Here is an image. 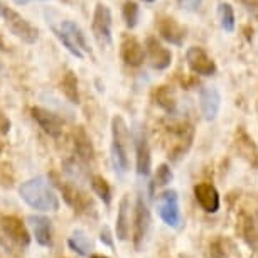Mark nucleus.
<instances>
[{
    "instance_id": "1",
    "label": "nucleus",
    "mask_w": 258,
    "mask_h": 258,
    "mask_svg": "<svg viewBox=\"0 0 258 258\" xmlns=\"http://www.w3.org/2000/svg\"><path fill=\"white\" fill-rule=\"evenodd\" d=\"M19 196L36 211L51 213L59 209V198L44 176L32 177L19 186Z\"/></svg>"
},
{
    "instance_id": "2",
    "label": "nucleus",
    "mask_w": 258,
    "mask_h": 258,
    "mask_svg": "<svg viewBox=\"0 0 258 258\" xmlns=\"http://www.w3.org/2000/svg\"><path fill=\"white\" fill-rule=\"evenodd\" d=\"M130 147L132 135L123 116L115 115L111 118V160L118 174L128 172L130 169Z\"/></svg>"
},
{
    "instance_id": "3",
    "label": "nucleus",
    "mask_w": 258,
    "mask_h": 258,
    "mask_svg": "<svg viewBox=\"0 0 258 258\" xmlns=\"http://www.w3.org/2000/svg\"><path fill=\"white\" fill-rule=\"evenodd\" d=\"M52 32L59 39V42L78 59H83L86 52H91L85 32L73 21H61L59 26H52Z\"/></svg>"
},
{
    "instance_id": "4",
    "label": "nucleus",
    "mask_w": 258,
    "mask_h": 258,
    "mask_svg": "<svg viewBox=\"0 0 258 258\" xmlns=\"http://www.w3.org/2000/svg\"><path fill=\"white\" fill-rule=\"evenodd\" d=\"M4 21L9 31L12 32V36H16L19 41L26 42V44H34L39 39V29L32 26L26 17H22L21 14L16 12L14 9L6 7L2 14Z\"/></svg>"
},
{
    "instance_id": "5",
    "label": "nucleus",
    "mask_w": 258,
    "mask_h": 258,
    "mask_svg": "<svg viewBox=\"0 0 258 258\" xmlns=\"http://www.w3.org/2000/svg\"><path fill=\"white\" fill-rule=\"evenodd\" d=\"M150 226H152V218H150L149 206L144 196H139L134 211V246L137 251H142L145 241L149 238Z\"/></svg>"
},
{
    "instance_id": "6",
    "label": "nucleus",
    "mask_w": 258,
    "mask_h": 258,
    "mask_svg": "<svg viewBox=\"0 0 258 258\" xmlns=\"http://www.w3.org/2000/svg\"><path fill=\"white\" fill-rule=\"evenodd\" d=\"M111 26H113V17L111 11L105 4H98L93 12V21H91V31L93 37L100 46H111L113 44V36H111Z\"/></svg>"
},
{
    "instance_id": "7",
    "label": "nucleus",
    "mask_w": 258,
    "mask_h": 258,
    "mask_svg": "<svg viewBox=\"0 0 258 258\" xmlns=\"http://www.w3.org/2000/svg\"><path fill=\"white\" fill-rule=\"evenodd\" d=\"M56 186L59 187V191L62 194V199L70 208H73V211L78 214H90L95 213V203L88 194L83 191L81 187L75 186L71 182H56Z\"/></svg>"
},
{
    "instance_id": "8",
    "label": "nucleus",
    "mask_w": 258,
    "mask_h": 258,
    "mask_svg": "<svg viewBox=\"0 0 258 258\" xmlns=\"http://www.w3.org/2000/svg\"><path fill=\"white\" fill-rule=\"evenodd\" d=\"M157 213L165 225L170 228H179L182 223L181 209H179V196L174 189H167L159 194L157 199Z\"/></svg>"
},
{
    "instance_id": "9",
    "label": "nucleus",
    "mask_w": 258,
    "mask_h": 258,
    "mask_svg": "<svg viewBox=\"0 0 258 258\" xmlns=\"http://www.w3.org/2000/svg\"><path fill=\"white\" fill-rule=\"evenodd\" d=\"M31 115L34 121L41 126L42 132L47 134L52 139H59L62 134V120L57 116V113L54 111L42 108V106H32L31 108Z\"/></svg>"
},
{
    "instance_id": "10",
    "label": "nucleus",
    "mask_w": 258,
    "mask_h": 258,
    "mask_svg": "<svg viewBox=\"0 0 258 258\" xmlns=\"http://www.w3.org/2000/svg\"><path fill=\"white\" fill-rule=\"evenodd\" d=\"M186 59L191 71L196 73V75L213 76L216 73V64H214L213 57L208 56V52L203 47H189Z\"/></svg>"
},
{
    "instance_id": "11",
    "label": "nucleus",
    "mask_w": 258,
    "mask_h": 258,
    "mask_svg": "<svg viewBox=\"0 0 258 258\" xmlns=\"http://www.w3.org/2000/svg\"><path fill=\"white\" fill-rule=\"evenodd\" d=\"M157 31L164 41L170 42L174 46H182L186 39V27L181 26L174 17L164 16L157 19Z\"/></svg>"
},
{
    "instance_id": "12",
    "label": "nucleus",
    "mask_w": 258,
    "mask_h": 258,
    "mask_svg": "<svg viewBox=\"0 0 258 258\" xmlns=\"http://www.w3.org/2000/svg\"><path fill=\"white\" fill-rule=\"evenodd\" d=\"M145 52H147L149 62L154 70L157 71H164L167 70L172 62V52H170L167 47H164L155 37H149L145 41Z\"/></svg>"
},
{
    "instance_id": "13",
    "label": "nucleus",
    "mask_w": 258,
    "mask_h": 258,
    "mask_svg": "<svg viewBox=\"0 0 258 258\" xmlns=\"http://www.w3.org/2000/svg\"><path fill=\"white\" fill-rule=\"evenodd\" d=\"M199 106H201L203 118L213 121L220 113L221 108V95L214 86H203L199 91Z\"/></svg>"
},
{
    "instance_id": "14",
    "label": "nucleus",
    "mask_w": 258,
    "mask_h": 258,
    "mask_svg": "<svg viewBox=\"0 0 258 258\" xmlns=\"http://www.w3.org/2000/svg\"><path fill=\"white\" fill-rule=\"evenodd\" d=\"M2 228L4 233L11 238L19 246L26 248L31 245V233L24 225V221L17 216H4L2 218Z\"/></svg>"
},
{
    "instance_id": "15",
    "label": "nucleus",
    "mask_w": 258,
    "mask_h": 258,
    "mask_svg": "<svg viewBox=\"0 0 258 258\" xmlns=\"http://www.w3.org/2000/svg\"><path fill=\"white\" fill-rule=\"evenodd\" d=\"M120 54H121V59L125 61V64L126 66H132V68L142 66L144 61H145V57H147L145 47L132 36L123 37V41H121V46H120Z\"/></svg>"
},
{
    "instance_id": "16",
    "label": "nucleus",
    "mask_w": 258,
    "mask_h": 258,
    "mask_svg": "<svg viewBox=\"0 0 258 258\" xmlns=\"http://www.w3.org/2000/svg\"><path fill=\"white\" fill-rule=\"evenodd\" d=\"M194 198H196V201L199 203V206H201L206 213H218V209H220V192L216 191V187L213 186V184L209 182H201L198 184L196 187H194Z\"/></svg>"
},
{
    "instance_id": "17",
    "label": "nucleus",
    "mask_w": 258,
    "mask_h": 258,
    "mask_svg": "<svg viewBox=\"0 0 258 258\" xmlns=\"http://www.w3.org/2000/svg\"><path fill=\"white\" fill-rule=\"evenodd\" d=\"M29 225L32 228L34 238L41 246H51L52 245V226L51 220L41 214H32L27 218Z\"/></svg>"
},
{
    "instance_id": "18",
    "label": "nucleus",
    "mask_w": 258,
    "mask_h": 258,
    "mask_svg": "<svg viewBox=\"0 0 258 258\" xmlns=\"http://www.w3.org/2000/svg\"><path fill=\"white\" fill-rule=\"evenodd\" d=\"M235 147L238 154L246 160L248 164H251L253 167L258 169V147L250 135H248L243 128H238L236 137H235Z\"/></svg>"
},
{
    "instance_id": "19",
    "label": "nucleus",
    "mask_w": 258,
    "mask_h": 258,
    "mask_svg": "<svg viewBox=\"0 0 258 258\" xmlns=\"http://www.w3.org/2000/svg\"><path fill=\"white\" fill-rule=\"evenodd\" d=\"M135 154H137V174L147 177L150 174V167H152V157H150L149 140L144 130H140L137 140H135Z\"/></svg>"
},
{
    "instance_id": "20",
    "label": "nucleus",
    "mask_w": 258,
    "mask_h": 258,
    "mask_svg": "<svg viewBox=\"0 0 258 258\" xmlns=\"http://www.w3.org/2000/svg\"><path fill=\"white\" fill-rule=\"evenodd\" d=\"M115 233L120 241H126L130 236V199H128V194H125L118 204Z\"/></svg>"
},
{
    "instance_id": "21",
    "label": "nucleus",
    "mask_w": 258,
    "mask_h": 258,
    "mask_svg": "<svg viewBox=\"0 0 258 258\" xmlns=\"http://www.w3.org/2000/svg\"><path fill=\"white\" fill-rule=\"evenodd\" d=\"M75 155L85 164H88L95 157L93 144H91L90 135L86 134V130L83 126H78L75 132Z\"/></svg>"
},
{
    "instance_id": "22",
    "label": "nucleus",
    "mask_w": 258,
    "mask_h": 258,
    "mask_svg": "<svg viewBox=\"0 0 258 258\" xmlns=\"http://www.w3.org/2000/svg\"><path fill=\"white\" fill-rule=\"evenodd\" d=\"M243 240L251 250H258V213L245 214L241 220Z\"/></svg>"
},
{
    "instance_id": "23",
    "label": "nucleus",
    "mask_w": 258,
    "mask_h": 258,
    "mask_svg": "<svg viewBox=\"0 0 258 258\" xmlns=\"http://www.w3.org/2000/svg\"><path fill=\"white\" fill-rule=\"evenodd\" d=\"M68 246L80 256H90L93 250V243L83 230H75L71 233V236L68 238Z\"/></svg>"
},
{
    "instance_id": "24",
    "label": "nucleus",
    "mask_w": 258,
    "mask_h": 258,
    "mask_svg": "<svg viewBox=\"0 0 258 258\" xmlns=\"http://www.w3.org/2000/svg\"><path fill=\"white\" fill-rule=\"evenodd\" d=\"M61 91L66 96L70 103H80V90H78V78L73 71L64 73L61 80Z\"/></svg>"
},
{
    "instance_id": "25",
    "label": "nucleus",
    "mask_w": 258,
    "mask_h": 258,
    "mask_svg": "<svg viewBox=\"0 0 258 258\" xmlns=\"http://www.w3.org/2000/svg\"><path fill=\"white\" fill-rule=\"evenodd\" d=\"M90 184H91V189H93V192L98 196L101 201H103L106 206H110L111 203V187L110 184L106 182V179L103 176H91L90 179Z\"/></svg>"
},
{
    "instance_id": "26",
    "label": "nucleus",
    "mask_w": 258,
    "mask_h": 258,
    "mask_svg": "<svg viewBox=\"0 0 258 258\" xmlns=\"http://www.w3.org/2000/svg\"><path fill=\"white\" fill-rule=\"evenodd\" d=\"M218 19H220L223 31H226V32L235 31V11H233V7L230 4L223 2L218 6Z\"/></svg>"
},
{
    "instance_id": "27",
    "label": "nucleus",
    "mask_w": 258,
    "mask_h": 258,
    "mask_svg": "<svg viewBox=\"0 0 258 258\" xmlns=\"http://www.w3.org/2000/svg\"><path fill=\"white\" fill-rule=\"evenodd\" d=\"M155 100H157V105L162 106L169 113L176 110V96H174V91L169 86H160V88H157V91H155Z\"/></svg>"
},
{
    "instance_id": "28",
    "label": "nucleus",
    "mask_w": 258,
    "mask_h": 258,
    "mask_svg": "<svg viewBox=\"0 0 258 258\" xmlns=\"http://www.w3.org/2000/svg\"><path fill=\"white\" fill-rule=\"evenodd\" d=\"M121 14H123V19H125V24L128 29H135L139 24V17H140V9L135 2H132V0H128V2L123 4V11H121Z\"/></svg>"
},
{
    "instance_id": "29",
    "label": "nucleus",
    "mask_w": 258,
    "mask_h": 258,
    "mask_svg": "<svg viewBox=\"0 0 258 258\" xmlns=\"http://www.w3.org/2000/svg\"><path fill=\"white\" fill-rule=\"evenodd\" d=\"M230 250L231 245L225 238H216L209 245V255H211V258H228L230 256Z\"/></svg>"
},
{
    "instance_id": "30",
    "label": "nucleus",
    "mask_w": 258,
    "mask_h": 258,
    "mask_svg": "<svg viewBox=\"0 0 258 258\" xmlns=\"http://www.w3.org/2000/svg\"><path fill=\"white\" fill-rule=\"evenodd\" d=\"M174 179V174L172 170L167 164H160L157 167V172H155V177H154V186L155 187H164L167 184L172 182Z\"/></svg>"
},
{
    "instance_id": "31",
    "label": "nucleus",
    "mask_w": 258,
    "mask_h": 258,
    "mask_svg": "<svg viewBox=\"0 0 258 258\" xmlns=\"http://www.w3.org/2000/svg\"><path fill=\"white\" fill-rule=\"evenodd\" d=\"M12 128V121L9 120V116L0 110V135H7Z\"/></svg>"
},
{
    "instance_id": "32",
    "label": "nucleus",
    "mask_w": 258,
    "mask_h": 258,
    "mask_svg": "<svg viewBox=\"0 0 258 258\" xmlns=\"http://www.w3.org/2000/svg\"><path fill=\"white\" fill-rule=\"evenodd\" d=\"M100 241L103 243V245L106 246H110V248H113V235H111V231H110V228L108 226H103V230H101L100 233Z\"/></svg>"
},
{
    "instance_id": "33",
    "label": "nucleus",
    "mask_w": 258,
    "mask_h": 258,
    "mask_svg": "<svg viewBox=\"0 0 258 258\" xmlns=\"http://www.w3.org/2000/svg\"><path fill=\"white\" fill-rule=\"evenodd\" d=\"M179 2H181V6L184 9H187V11H198L203 0H179Z\"/></svg>"
},
{
    "instance_id": "34",
    "label": "nucleus",
    "mask_w": 258,
    "mask_h": 258,
    "mask_svg": "<svg viewBox=\"0 0 258 258\" xmlns=\"http://www.w3.org/2000/svg\"><path fill=\"white\" fill-rule=\"evenodd\" d=\"M14 4H17V6H26V4H29L31 0H12Z\"/></svg>"
},
{
    "instance_id": "35",
    "label": "nucleus",
    "mask_w": 258,
    "mask_h": 258,
    "mask_svg": "<svg viewBox=\"0 0 258 258\" xmlns=\"http://www.w3.org/2000/svg\"><path fill=\"white\" fill-rule=\"evenodd\" d=\"M0 51H2V52H6V51H7V47H6V42H4L2 36H0Z\"/></svg>"
},
{
    "instance_id": "36",
    "label": "nucleus",
    "mask_w": 258,
    "mask_h": 258,
    "mask_svg": "<svg viewBox=\"0 0 258 258\" xmlns=\"http://www.w3.org/2000/svg\"><path fill=\"white\" fill-rule=\"evenodd\" d=\"M90 258H108V256H105V255H96V253H91Z\"/></svg>"
},
{
    "instance_id": "37",
    "label": "nucleus",
    "mask_w": 258,
    "mask_h": 258,
    "mask_svg": "<svg viewBox=\"0 0 258 258\" xmlns=\"http://www.w3.org/2000/svg\"><path fill=\"white\" fill-rule=\"evenodd\" d=\"M4 9H6V7H4V6H2V2H0V16L4 14Z\"/></svg>"
},
{
    "instance_id": "38",
    "label": "nucleus",
    "mask_w": 258,
    "mask_h": 258,
    "mask_svg": "<svg viewBox=\"0 0 258 258\" xmlns=\"http://www.w3.org/2000/svg\"><path fill=\"white\" fill-rule=\"evenodd\" d=\"M142 2H145V4H152V2H155V0H142Z\"/></svg>"
},
{
    "instance_id": "39",
    "label": "nucleus",
    "mask_w": 258,
    "mask_h": 258,
    "mask_svg": "<svg viewBox=\"0 0 258 258\" xmlns=\"http://www.w3.org/2000/svg\"><path fill=\"white\" fill-rule=\"evenodd\" d=\"M2 149H4V145H2V142H0V154H2Z\"/></svg>"
}]
</instances>
